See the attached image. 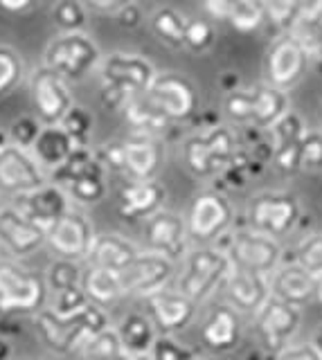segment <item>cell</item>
<instances>
[{"label":"cell","mask_w":322,"mask_h":360,"mask_svg":"<svg viewBox=\"0 0 322 360\" xmlns=\"http://www.w3.org/2000/svg\"><path fill=\"white\" fill-rule=\"evenodd\" d=\"M142 252V248L138 243H133L127 236H122L117 232H104L97 234L88 262L91 266H99L113 273H124L129 264Z\"/></svg>","instance_id":"obj_26"},{"label":"cell","mask_w":322,"mask_h":360,"mask_svg":"<svg viewBox=\"0 0 322 360\" xmlns=\"http://www.w3.org/2000/svg\"><path fill=\"white\" fill-rule=\"evenodd\" d=\"M224 112L230 122L241 124V127H250L252 124V95L248 88H237L224 95Z\"/></svg>","instance_id":"obj_41"},{"label":"cell","mask_w":322,"mask_h":360,"mask_svg":"<svg viewBox=\"0 0 322 360\" xmlns=\"http://www.w3.org/2000/svg\"><path fill=\"white\" fill-rule=\"evenodd\" d=\"M48 183V174L34 160L30 149H20L12 142L0 149V191L18 196Z\"/></svg>","instance_id":"obj_17"},{"label":"cell","mask_w":322,"mask_h":360,"mask_svg":"<svg viewBox=\"0 0 322 360\" xmlns=\"http://www.w3.org/2000/svg\"><path fill=\"white\" fill-rule=\"evenodd\" d=\"M201 338L205 347H210L212 352H232L241 340V315L230 304L217 307L205 318L201 326Z\"/></svg>","instance_id":"obj_27"},{"label":"cell","mask_w":322,"mask_h":360,"mask_svg":"<svg viewBox=\"0 0 322 360\" xmlns=\"http://www.w3.org/2000/svg\"><path fill=\"white\" fill-rule=\"evenodd\" d=\"M106 172H97V174H88L82 178H75L70 183L61 185V189L68 194L70 200L82 202V205H95V202L104 200L106 196Z\"/></svg>","instance_id":"obj_34"},{"label":"cell","mask_w":322,"mask_h":360,"mask_svg":"<svg viewBox=\"0 0 322 360\" xmlns=\"http://www.w3.org/2000/svg\"><path fill=\"white\" fill-rule=\"evenodd\" d=\"M174 275H176V264L149 250H142L129 264L124 273H120L127 295L144 297V300H149L155 292L167 288Z\"/></svg>","instance_id":"obj_16"},{"label":"cell","mask_w":322,"mask_h":360,"mask_svg":"<svg viewBox=\"0 0 322 360\" xmlns=\"http://www.w3.org/2000/svg\"><path fill=\"white\" fill-rule=\"evenodd\" d=\"M237 0H203V11L212 20H230Z\"/></svg>","instance_id":"obj_48"},{"label":"cell","mask_w":322,"mask_h":360,"mask_svg":"<svg viewBox=\"0 0 322 360\" xmlns=\"http://www.w3.org/2000/svg\"><path fill=\"white\" fill-rule=\"evenodd\" d=\"M264 20V7L257 0H237L235 11L230 16V25L239 32H252L262 25Z\"/></svg>","instance_id":"obj_44"},{"label":"cell","mask_w":322,"mask_h":360,"mask_svg":"<svg viewBox=\"0 0 322 360\" xmlns=\"http://www.w3.org/2000/svg\"><path fill=\"white\" fill-rule=\"evenodd\" d=\"M25 63L16 50L0 45V95H9L12 90L23 82Z\"/></svg>","instance_id":"obj_39"},{"label":"cell","mask_w":322,"mask_h":360,"mask_svg":"<svg viewBox=\"0 0 322 360\" xmlns=\"http://www.w3.org/2000/svg\"><path fill=\"white\" fill-rule=\"evenodd\" d=\"M0 210H3V202H0Z\"/></svg>","instance_id":"obj_58"},{"label":"cell","mask_w":322,"mask_h":360,"mask_svg":"<svg viewBox=\"0 0 322 360\" xmlns=\"http://www.w3.org/2000/svg\"><path fill=\"white\" fill-rule=\"evenodd\" d=\"M46 281L16 262L0 259V311H41L46 302Z\"/></svg>","instance_id":"obj_11"},{"label":"cell","mask_w":322,"mask_h":360,"mask_svg":"<svg viewBox=\"0 0 322 360\" xmlns=\"http://www.w3.org/2000/svg\"><path fill=\"white\" fill-rule=\"evenodd\" d=\"M295 264L302 266L314 277L322 275V232L309 234L295 248Z\"/></svg>","instance_id":"obj_43"},{"label":"cell","mask_w":322,"mask_h":360,"mask_svg":"<svg viewBox=\"0 0 322 360\" xmlns=\"http://www.w3.org/2000/svg\"><path fill=\"white\" fill-rule=\"evenodd\" d=\"M235 205L221 189H203L192 198L185 214L187 234L196 245H212L235 228Z\"/></svg>","instance_id":"obj_6"},{"label":"cell","mask_w":322,"mask_h":360,"mask_svg":"<svg viewBox=\"0 0 322 360\" xmlns=\"http://www.w3.org/2000/svg\"><path fill=\"white\" fill-rule=\"evenodd\" d=\"M151 358L153 360H194L196 354L190 347L181 345L174 335L162 333L155 338V342L151 347Z\"/></svg>","instance_id":"obj_46"},{"label":"cell","mask_w":322,"mask_h":360,"mask_svg":"<svg viewBox=\"0 0 322 360\" xmlns=\"http://www.w3.org/2000/svg\"><path fill=\"white\" fill-rule=\"evenodd\" d=\"M84 356L86 360H131V356L124 352L115 329H110L97 333L91 342L84 347Z\"/></svg>","instance_id":"obj_36"},{"label":"cell","mask_w":322,"mask_h":360,"mask_svg":"<svg viewBox=\"0 0 322 360\" xmlns=\"http://www.w3.org/2000/svg\"><path fill=\"white\" fill-rule=\"evenodd\" d=\"M271 295L291 307H304L316 297V277L295 262H282L280 268L269 277Z\"/></svg>","instance_id":"obj_24"},{"label":"cell","mask_w":322,"mask_h":360,"mask_svg":"<svg viewBox=\"0 0 322 360\" xmlns=\"http://www.w3.org/2000/svg\"><path fill=\"white\" fill-rule=\"evenodd\" d=\"M165 198H167V189H165L158 180H127L120 189V205L117 212L124 221H147L153 214H158Z\"/></svg>","instance_id":"obj_22"},{"label":"cell","mask_w":322,"mask_h":360,"mask_svg":"<svg viewBox=\"0 0 322 360\" xmlns=\"http://www.w3.org/2000/svg\"><path fill=\"white\" fill-rule=\"evenodd\" d=\"M316 300L322 304V275L316 277Z\"/></svg>","instance_id":"obj_55"},{"label":"cell","mask_w":322,"mask_h":360,"mask_svg":"<svg viewBox=\"0 0 322 360\" xmlns=\"http://www.w3.org/2000/svg\"><path fill=\"white\" fill-rule=\"evenodd\" d=\"M309 131V127L304 124L302 115L297 110H286L284 115L277 120L273 127L266 131V138L271 142L273 149V158L275 167L284 174H297L300 167V144L304 140V133Z\"/></svg>","instance_id":"obj_19"},{"label":"cell","mask_w":322,"mask_h":360,"mask_svg":"<svg viewBox=\"0 0 322 360\" xmlns=\"http://www.w3.org/2000/svg\"><path fill=\"white\" fill-rule=\"evenodd\" d=\"M34 326L39 340L50 352L75 354V352H84V347L97 333L110 329V320L102 307L91 302L75 315H57L52 309H41L37 311Z\"/></svg>","instance_id":"obj_1"},{"label":"cell","mask_w":322,"mask_h":360,"mask_svg":"<svg viewBox=\"0 0 322 360\" xmlns=\"http://www.w3.org/2000/svg\"><path fill=\"white\" fill-rule=\"evenodd\" d=\"M113 329L120 338L122 347H124V352L131 358L151 354V347L155 342V338H158V326L153 324L151 315L140 311L127 313Z\"/></svg>","instance_id":"obj_29"},{"label":"cell","mask_w":322,"mask_h":360,"mask_svg":"<svg viewBox=\"0 0 322 360\" xmlns=\"http://www.w3.org/2000/svg\"><path fill=\"white\" fill-rule=\"evenodd\" d=\"M77 149V142L70 138L61 124H52V127H43L37 142L32 144V155L41 165L46 174H52L54 169H59L70 153Z\"/></svg>","instance_id":"obj_28"},{"label":"cell","mask_w":322,"mask_h":360,"mask_svg":"<svg viewBox=\"0 0 322 360\" xmlns=\"http://www.w3.org/2000/svg\"><path fill=\"white\" fill-rule=\"evenodd\" d=\"M252 318L255 333H257L262 347L269 354L280 356L291 345L300 324H302V311L271 295Z\"/></svg>","instance_id":"obj_10"},{"label":"cell","mask_w":322,"mask_h":360,"mask_svg":"<svg viewBox=\"0 0 322 360\" xmlns=\"http://www.w3.org/2000/svg\"><path fill=\"white\" fill-rule=\"evenodd\" d=\"M300 172L307 174H322V131L309 129L304 133V140L300 144Z\"/></svg>","instance_id":"obj_42"},{"label":"cell","mask_w":322,"mask_h":360,"mask_svg":"<svg viewBox=\"0 0 322 360\" xmlns=\"http://www.w3.org/2000/svg\"><path fill=\"white\" fill-rule=\"evenodd\" d=\"M79 286L86 292L88 302H93L102 309L120 302L122 297H127L120 273H113V270H106L99 266H88L84 270Z\"/></svg>","instance_id":"obj_31"},{"label":"cell","mask_w":322,"mask_h":360,"mask_svg":"<svg viewBox=\"0 0 322 360\" xmlns=\"http://www.w3.org/2000/svg\"><path fill=\"white\" fill-rule=\"evenodd\" d=\"M117 22H120V25L122 27H129V30H133V27H138L140 25V22H142V11H140V7L136 5V3H133V5H127L124 9H120L117 11Z\"/></svg>","instance_id":"obj_51"},{"label":"cell","mask_w":322,"mask_h":360,"mask_svg":"<svg viewBox=\"0 0 322 360\" xmlns=\"http://www.w3.org/2000/svg\"><path fill=\"white\" fill-rule=\"evenodd\" d=\"M300 217H302V202L293 191H259L248 200L246 228L280 241L282 236L295 230Z\"/></svg>","instance_id":"obj_7"},{"label":"cell","mask_w":322,"mask_h":360,"mask_svg":"<svg viewBox=\"0 0 322 360\" xmlns=\"http://www.w3.org/2000/svg\"><path fill=\"white\" fill-rule=\"evenodd\" d=\"M239 138L230 124H210L183 142V162L194 178H217L235 160Z\"/></svg>","instance_id":"obj_4"},{"label":"cell","mask_w":322,"mask_h":360,"mask_svg":"<svg viewBox=\"0 0 322 360\" xmlns=\"http://www.w3.org/2000/svg\"><path fill=\"white\" fill-rule=\"evenodd\" d=\"M61 127L77 142V146H91V144H88V140H91V133H93V127H95V117L86 106L75 104L68 110V115L61 120Z\"/></svg>","instance_id":"obj_38"},{"label":"cell","mask_w":322,"mask_h":360,"mask_svg":"<svg viewBox=\"0 0 322 360\" xmlns=\"http://www.w3.org/2000/svg\"><path fill=\"white\" fill-rule=\"evenodd\" d=\"M41 129H43V124L39 122V117L25 115V117L14 120L12 129H9V133H7V138L12 144L20 146V149H32V144L37 142Z\"/></svg>","instance_id":"obj_45"},{"label":"cell","mask_w":322,"mask_h":360,"mask_svg":"<svg viewBox=\"0 0 322 360\" xmlns=\"http://www.w3.org/2000/svg\"><path fill=\"white\" fill-rule=\"evenodd\" d=\"M9 356H12V347H9V342L0 340V360H9Z\"/></svg>","instance_id":"obj_54"},{"label":"cell","mask_w":322,"mask_h":360,"mask_svg":"<svg viewBox=\"0 0 322 360\" xmlns=\"http://www.w3.org/2000/svg\"><path fill=\"white\" fill-rule=\"evenodd\" d=\"M14 207L32 223L41 225L43 230H50L54 223L72 210L68 194L52 183L14 196Z\"/></svg>","instance_id":"obj_21"},{"label":"cell","mask_w":322,"mask_h":360,"mask_svg":"<svg viewBox=\"0 0 322 360\" xmlns=\"http://www.w3.org/2000/svg\"><path fill=\"white\" fill-rule=\"evenodd\" d=\"M86 9L99 11V14H117L120 9H124L127 5H133L136 0H82Z\"/></svg>","instance_id":"obj_50"},{"label":"cell","mask_w":322,"mask_h":360,"mask_svg":"<svg viewBox=\"0 0 322 360\" xmlns=\"http://www.w3.org/2000/svg\"><path fill=\"white\" fill-rule=\"evenodd\" d=\"M277 360H322L318 356V352L311 342H302V345H288L284 352L277 356Z\"/></svg>","instance_id":"obj_49"},{"label":"cell","mask_w":322,"mask_h":360,"mask_svg":"<svg viewBox=\"0 0 322 360\" xmlns=\"http://www.w3.org/2000/svg\"><path fill=\"white\" fill-rule=\"evenodd\" d=\"M97 75L99 84H102L104 106L122 110L129 99L147 93L155 75H158V68L138 52L117 50L104 54Z\"/></svg>","instance_id":"obj_2"},{"label":"cell","mask_w":322,"mask_h":360,"mask_svg":"<svg viewBox=\"0 0 322 360\" xmlns=\"http://www.w3.org/2000/svg\"><path fill=\"white\" fill-rule=\"evenodd\" d=\"M52 22L57 25L59 34L65 32H86L88 9L82 0H57L50 9Z\"/></svg>","instance_id":"obj_35"},{"label":"cell","mask_w":322,"mask_h":360,"mask_svg":"<svg viewBox=\"0 0 322 360\" xmlns=\"http://www.w3.org/2000/svg\"><path fill=\"white\" fill-rule=\"evenodd\" d=\"M131 360H153V358H151V354H144V356H133Z\"/></svg>","instance_id":"obj_56"},{"label":"cell","mask_w":322,"mask_h":360,"mask_svg":"<svg viewBox=\"0 0 322 360\" xmlns=\"http://www.w3.org/2000/svg\"><path fill=\"white\" fill-rule=\"evenodd\" d=\"M311 347L316 349L318 356L322 358V322L316 326V331H314V338H311Z\"/></svg>","instance_id":"obj_53"},{"label":"cell","mask_w":322,"mask_h":360,"mask_svg":"<svg viewBox=\"0 0 322 360\" xmlns=\"http://www.w3.org/2000/svg\"><path fill=\"white\" fill-rule=\"evenodd\" d=\"M34 5V0H0V7L5 11H12V14H18V11H25Z\"/></svg>","instance_id":"obj_52"},{"label":"cell","mask_w":322,"mask_h":360,"mask_svg":"<svg viewBox=\"0 0 322 360\" xmlns=\"http://www.w3.org/2000/svg\"><path fill=\"white\" fill-rule=\"evenodd\" d=\"M250 95H252V124H250V129L269 131L286 110H291L288 93H284V90H280V88H273L266 82L250 86Z\"/></svg>","instance_id":"obj_30"},{"label":"cell","mask_w":322,"mask_h":360,"mask_svg":"<svg viewBox=\"0 0 322 360\" xmlns=\"http://www.w3.org/2000/svg\"><path fill=\"white\" fill-rule=\"evenodd\" d=\"M147 304H149V315L153 324L167 335L187 329V326L194 322L196 309H198L192 300L181 295L179 290H169V288L151 295Z\"/></svg>","instance_id":"obj_23"},{"label":"cell","mask_w":322,"mask_h":360,"mask_svg":"<svg viewBox=\"0 0 322 360\" xmlns=\"http://www.w3.org/2000/svg\"><path fill=\"white\" fill-rule=\"evenodd\" d=\"M144 95L172 124L192 120L198 112V106H201L196 86L185 75L174 70H158Z\"/></svg>","instance_id":"obj_9"},{"label":"cell","mask_w":322,"mask_h":360,"mask_svg":"<svg viewBox=\"0 0 322 360\" xmlns=\"http://www.w3.org/2000/svg\"><path fill=\"white\" fill-rule=\"evenodd\" d=\"M82 273L84 270L79 268L77 262H65V259H57L52 262L48 268V284L46 288L54 292H61V290H68L82 284Z\"/></svg>","instance_id":"obj_40"},{"label":"cell","mask_w":322,"mask_h":360,"mask_svg":"<svg viewBox=\"0 0 322 360\" xmlns=\"http://www.w3.org/2000/svg\"><path fill=\"white\" fill-rule=\"evenodd\" d=\"M311 56L295 34L277 37L266 52V84L288 93L304 79Z\"/></svg>","instance_id":"obj_12"},{"label":"cell","mask_w":322,"mask_h":360,"mask_svg":"<svg viewBox=\"0 0 322 360\" xmlns=\"http://www.w3.org/2000/svg\"><path fill=\"white\" fill-rule=\"evenodd\" d=\"M185 25L187 18L174 7H158L149 16L153 37L169 50H185Z\"/></svg>","instance_id":"obj_33"},{"label":"cell","mask_w":322,"mask_h":360,"mask_svg":"<svg viewBox=\"0 0 322 360\" xmlns=\"http://www.w3.org/2000/svg\"><path fill=\"white\" fill-rule=\"evenodd\" d=\"M48 241V230L32 223L14 205H3L0 210V250H7L12 257H32Z\"/></svg>","instance_id":"obj_18"},{"label":"cell","mask_w":322,"mask_h":360,"mask_svg":"<svg viewBox=\"0 0 322 360\" xmlns=\"http://www.w3.org/2000/svg\"><path fill=\"white\" fill-rule=\"evenodd\" d=\"M122 142V176L127 180H153L158 176L165 149L162 142L153 135L131 133Z\"/></svg>","instance_id":"obj_20"},{"label":"cell","mask_w":322,"mask_h":360,"mask_svg":"<svg viewBox=\"0 0 322 360\" xmlns=\"http://www.w3.org/2000/svg\"><path fill=\"white\" fill-rule=\"evenodd\" d=\"M217 30L210 18H187L185 25V50L194 54H205L214 48Z\"/></svg>","instance_id":"obj_37"},{"label":"cell","mask_w":322,"mask_h":360,"mask_svg":"<svg viewBox=\"0 0 322 360\" xmlns=\"http://www.w3.org/2000/svg\"><path fill=\"white\" fill-rule=\"evenodd\" d=\"M194 360H207V358H198V356H196V358H194Z\"/></svg>","instance_id":"obj_57"},{"label":"cell","mask_w":322,"mask_h":360,"mask_svg":"<svg viewBox=\"0 0 322 360\" xmlns=\"http://www.w3.org/2000/svg\"><path fill=\"white\" fill-rule=\"evenodd\" d=\"M232 268L235 266L224 248L194 245L183 259L179 277H176V290L198 307L212 300L221 288H226Z\"/></svg>","instance_id":"obj_3"},{"label":"cell","mask_w":322,"mask_h":360,"mask_svg":"<svg viewBox=\"0 0 322 360\" xmlns=\"http://www.w3.org/2000/svg\"><path fill=\"white\" fill-rule=\"evenodd\" d=\"M144 248L142 250L155 252L172 264H179L190 252L192 241L187 234L185 217L172 210H160L151 219L144 221Z\"/></svg>","instance_id":"obj_14"},{"label":"cell","mask_w":322,"mask_h":360,"mask_svg":"<svg viewBox=\"0 0 322 360\" xmlns=\"http://www.w3.org/2000/svg\"><path fill=\"white\" fill-rule=\"evenodd\" d=\"M224 250L228 252L235 268L246 270V273H252V275H262V277H271L284 262L282 259L284 250L280 241L255 232L250 228L232 230Z\"/></svg>","instance_id":"obj_8"},{"label":"cell","mask_w":322,"mask_h":360,"mask_svg":"<svg viewBox=\"0 0 322 360\" xmlns=\"http://www.w3.org/2000/svg\"><path fill=\"white\" fill-rule=\"evenodd\" d=\"M86 304H91L86 297V292L82 290V286H75V288H68V290L54 292L52 311L57 315H75V313H79Z\"/></svg>","instance_id":"obj_47"},{"label":"cell","mask_w":322,"mask_h":360,"mask_svg":"<svg viewBox=\"0 0 322 360\" xmlns=\"http://www.w3.org/2000/svg\"><path fill=\"white\" fill-rule=\"evenodd\" d=\"M30 97H32V106L37 110V117L43 127L61 124V120L68 115V110L75 106L70 84L46 65H41L32 72Z\"/></svg>","instance_id":"obj_13"},{"label":"cell","mask_w":322,"mask_h":360,"mask_svg":"<svg viewBox=\"0 0 322 360\" xmlns=\"http://www.w3.org/2000/svg\"><path fill=\"white\" fill-rule=\"evenodd\" d=\"M104 59L102 48L88 32H65L57 34L46 48L43 65L57 72L68 84L84 82L86 77L97 72Z\"/></svg>","instance_id":"obj_5"},{"label":"cell","mask_w":322,"mask_h":360,"mask_svg":"<svg viewBox=\"0 0 322 360\" xmlns=\"http://www.w3.org/2000/svg\"><path fill=\"white\" fill-rule=\"evenodd\" d=\"M226 292H228L230 307L237 313L255 315L262 309V304L271 297L269 277L252 275V273H246V270L232 268V275L226 281Z\"/></svg>","instance_id":"obj_25"},{"label":"cell","mask_w":322,"mask_h":360,"mask_svg":"<svg viewBox=\"0 0 322 360\" xmlns=\"http://www.w3.org/2000/svg\"><path fill=\"white\" fill-rule=\"evenodd\" d=\"M122 115H124L131 131L140 135H153V138H158L160 133H165L172 127V122L151 104L147 95L129 99L124 108H122Z\"/></svg>","instance_id":"obj_32"},{"label":"cell","mask_w":322,"mask_h":360,"mask_svg":"<svg viewBox=\"0 0 322 360\" xmlns=\"http://www.w3.org/2000/svg\"><path fill=\"white\" fill-rule=\"evenodd\" d=\"M95 228L91 219L79 210H70L65 217H61L57 223L48 230L46 245L57 255V259L65 262H84L91 255V248L95 241Z\"/></svg>","instance_id":"obj_15"}]
</instances>
